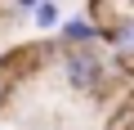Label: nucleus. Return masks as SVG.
Wrapping results in <instances>:
<instances>
[{"mask_svg": "<svg viewBox=\"0 0 134 130\" xmlns=\"http://www.w3.org/2000/svg\"><path fill=\"white\" fill-rule=\"evenodd\" d=\"M0 63H5V54H0Z\"/></svg>", "mask_w": 134, "mask_h": 130, "instance_id": "obj_7", "label": "nucleus"}, {"mask_svg": "<svg viewBox=\"0 0 134 130\" xmlns=\"http://www.w3.org/2000/svg\"><path fill=\"white\" fill-rule=\"evenodd\" d=\"M98 40H107L121 58H134V14H121L116 23L98 27Z\"/></svg>", "mask_w": 134, "mask_h": 130, "instance_id": "obj_2", "label": "nucleus"}, {"mask_svg": "<svg viewBox=\"0 0 134 130\" xmlns=\"http://www.w3.org/2000/svg\"><path fill=\"white\" fill-rule=\"evenodd\" d=\"M14 5H18V9H31V5H36V0H14Z\"/></svg>", "mask_w": 134, "mask_h": 130, "instance_id": "obj_5", "label": "nucleus"}, {"mask_svg": "<svg viewBox=\"0 0 134 130\" xmlns=\"http://www.w3.org/2000/svg\"><path fill=\"white\" fill-rule=\"evenodd\" d=\"M63 72H67V85L72 90H98L103 85V58L90 45H72L67 58H63Z\"/></svg>", "mask_w": 134, "mask_h": 130, "instance_id": "obj_1", "label": "nucleus"}, {"mask_svg": "<svg viewBox=\"0 0 134 130\" xmlns=\"http://www.w3.org/2000/svg\"><path fill=\"white\" fill-rule=\"evenodd\" d=\"M0 103H5V81H0Z\"/></svg>", "mask_w": 134, "mask_h": 130, "instance_id": "obj_6", "label": "nucleus"}, {"mask_svg": "<svg viewBox=\"0 0 134 130\" xmlns=\"http://www.w3.org/2000/svg\"><path fill=\"white\" fill-rule=\"evenodd\" d=\"M58 36H63V45H94L98 40V23H90V18H63L58 23Z\"/></svg>", "mask_w": 134, "mask_h": 130, "instance_id": "obj_3", "label": "nucleus"}, {"mask_svg": "<svg viewBox=\"0 0 134 130\" xmlns=\"http://www.w3.org/2000/svg\"><path fill=\"white\" fill-rule=\"evenodd\" d=\"M27 14H31V23H36L40 32H54V27L63 23V9L54 5V0H36V5H31Z\"/></svg>", "mask_w": 134, "mask_h": 130, "instance_id": "obj_4", "label": "nucleus"}]
</instances>
